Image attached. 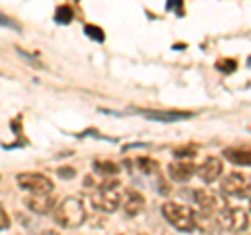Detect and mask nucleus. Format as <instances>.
I'll list each match as a JSON object with an SVG mask.
<instances>
[{
	"mask_svg": "<svg viewBox=\"0 0 251 235\" xmlns=\"http://www.w3.org/2000/svg\"><path fill=\"white\" fill-rule=\"evenodd\" d=\"M161 214L172 227H176V229L182 233H191L195 227H197V216H195L193 210L184 206V204L166 202L161 206Z\"/></svg>",
	"mask_w": 251,
	"mask_h": 235,
	"instance_id": "1",
	"label": "nucleus"
},
{
	"mask_svg": "<svg viewBox=\"0 0 251 235\" xmlns=\"http://www.w3.org/2000/svg\"><path fill=\"white\" fill-rule=\"evenodd\" d=\"M86 218V208L77 198H65L61 204L54 206V221L65 229L80 227Z\"/></svg>",
	"mask_w": 251,
	"mask_h": 235,
	"instance_id": "2",
	"label": "nucleus"
},
{
	"mask_svg": "<svg viewBox=\"0 0 251 235\" xmlns=\"http://www.w3.org/2000/svg\"><path fill=\"white\" fill-rule=\"evenodd\" d=\"M120 183H103L99 187L97 191L90 195V200L94 204V208L103 210V212H115L122 204V198H120V191H117Z\"/></svg>",
	"mask_w": 251,
	"mask_h": 235,
	"instance_id": "3",
	"label": "nucleus"
},
{
	"mask_svg": "<svg viewBox=\"0 0 251 235\" xmlns=\"http://www.w3.org/2000/svg\"><path fill=\"white\" fill-rule=\"evenodd\" d=\"M218 227H222L226 231H243L249 227V214L243 208H222L216 214Z\"/></svg>",
	"mask_w": 251,
	"mask_h": 235,
	"instance_id": "4",
	"label": "nucleus"
},
{
	"mask_svg": "<svg viewBox=\"0 0 251 235\" xmlns=\"http://www.w3.org/2000/svg\"><path fill=\"white\" fill-rule=\"evenodd\" d=\"M17 183L23 191H29V195H49L52 191V181L40 172H21L17 175Z\"/></svg>",
	"mask_w": 251,
	"mask_h": 235,
	"instance_id": "5",
	"label": "nucleus"
},
{
	"mask_svg": "<svg viewBox=\"0 0 251 235\" xmlns=\"http://www.w3.org/2000/svg\"><path fill=\"white\" fill-rule=\"evenodd\" d=\"M195 204L199 206V210L203 214H218L224 206V198L222 195H218L216 191L211 189H197L195 191Z\"/></svg>",
	"mask_w": 251,
	"mask_h": 235,
	"instance_id": "6",
	"label": "nucleus"
},
{
	"mask_svg": "<svg viewBox=\"0 0 251 235\" xmlns=\"http://www.w3.org/2000/svg\"><path fill=\"white\" fill-rule=\"evenodd\" d=\"M220 189H222L224 195H237V198H243V195H249V183L247 178L239 175V172H230L226 175L222 181H220Z\"/></svg>",
	"mask_w": 251,
	"mask_h": 235,
	"instance_id": "7",
	"label": "nucleus"
},
{
	"mask_svg": "<svg viewBox=\"0 0 251 235\" xmlns=\"http://www.w3.org/2000/svg\"><path fill=\"white\" fill-rule=\"evenodd\" d=\"M195 172L199 175L201 181L214 183V181H218V178L222 176V162H220V158H214V155H209V158L203 162Z\"/></svg>",
	"mask_w": 251,
	"mask_h": 235,
	"instance_id": "8",
	"label": "nucleus"
},
{
	"mask_svg": "<svg viewBox=\"0 0 251 235\" xmlns=\"http://www.w3.org/2000/svg\"><path fill=\"white\" fill-rule=\"evenodd\" d=\"M25 206L36 214H49L50 210H54L57 206V200L52 195H27L25 198Z\"/></svg>",
	"mask_w": 251,
	"mask_h": 235,
	"instance_id": "9",
	"label": "nucleus"
},
{
	"mask_svg": "<svg viewBox=\"0 0 251 235\" xmlns=\"http://www.w3.org/2000/svg\"><path fill=\"white\" fill-rule=\"evenodd\" d=\"M145 210V198L140 195L138 191L130 189L126 191V198H124V212L128 216H136Z\"/></svg>",
	"mask_w": 251,
	"mask_h": 235,
	"instance_id": "10",
	"label": "nucleus"
},
{
	"mask_svg": "<svg viewBox=\"0 0 251 235\" xmlns=\"http://www.w3.org/2000/svg\"><path fill=\"white\" fill-rule=\"evenodd\" d=\"M195 170H197V168H195V164H191V162H176V164H170V166H168L170 176L174 178V181H180V183L193 178Z\"/></svg>",
	"mask_w": 251,
	"mask_h": 235,
	"instance_id": "11",
	"label": "nucleus"
},
{
	"mask_svg": "<svg viewBox=\"0 0 251 235\" xmlns=\"http://www.w3.org/2000/svg\"><path fill=\"white\" fill-rule=\"evenodd\" d=\"M224 158L230 160L232 164H237V166H249V149L245 147H228V149H224Z\"/></svg>",
	"mask_w": 251,
	"mask_h": 235,
	"instance_id": "12",
	"label": "nucleus"
},
{
	"mask_svg": "<svg viewBox=\"0 0 251 235\" xmlns=\"http://www.w3.org/2000/svg\"><path fill=\"white\" fill-rule=\"evenodd\" d=\"M147 118H153V120H163V122H174L180 118H188V112H143Z\"/></svg>",
	"mask_w": 251,
	"mask_h": 235,
	"instance_id": "13",
	"label": "nucleus"
},
{
	"mask_svg": "<svg viewBox=\"0 0 251 235\" xmlns=\"http://www.w3.org/2000/svg\"><path fill=\"white\" fill-rule=\"evenodd\" d=\"M74 19V9L69 4H61L57 9V21L59 23H69Z\"/></svg>",
	"mask_w": 251,
	"mask_h": 235,
	"instance_id": "14",
	"label": "nucleus"
},
{
	"mask_svg": "<svg viewBox=\"0 0 251 235\" xmlns=\"http://www.w3.org/2000/svg\"><path fill=\"white\" fill-rule=\"evenodd\" d=\"M94 168H97L99 172H103V175H117L120 172V166L117 164H113V162H97L94 164Z\"/></svg>",
	"mask_w": 251,
	"mask_h": 235,
	"instance_id": "15",
	"label": "nucleus"
},
{
	"mask_svg": "<svg viewBox=\"0 0 251 235\" xmlns=\"http://www.w3.org/2000/svg\"><path fill=\"white\" fill-rule=\"evenodd\" d=\"M138 166L143 168V172H147V175H151V172L159 170V164H157L155 160H149V158H140L138 160Z\"/></svg>",
	"mask_w": 251,
	"mask_h": 235,
	"instance_id": "16",
	"label": "nucleus"
},
{
	"mask_svg": "<svg viewBox=\"0 0 251 235\" xmlns=\"http://www.w3.org/2000/svg\"><path fill=\"white\" fill-rule=\"evenodd\" d=\"M174 153L178 158H195V155H197V149H195V147H178Z\"/></svg>",
	"mask_w": 251,
	"mask_h": 235,
	"instance_id": "17",
	"label": "nucleus"
},
{
	"mask_svg": "<svg viewBox=\"0 0 251 235\" xmlns=\"http://www.w3.org/2000/svg\"><path fill=\"white\" fill-rule=\"evenodd\" d=\"M86 34H88L90 38H94V40H99V42H103V29L100 28H94V26H86Z\"/></svg>",
	"mask_w": 251,
	"mask_h": 235,
	"instance_id": "18",
	"label": "nucleus"
},
{
	"mask_svg": "<svg viewBox=\"0 0 251 235\" xmlns=\"http://www.w3.org/2000/svg\"><path fill=\"white\" fill-rule=\"evenodd\" d=\"M234 67H237V61H232V59H228V61H218V69H220V72L230 74V72H234Z\"/></svg>",
	"mask_w": 251,
	"mask_h": 235,
	"instance_id": "19",
	"label": "nucleus"
},
{
	"mask_svg": "<svg viewBox=\"0 0 251 235\" xmlns=\"http://www.w3.org/2000/svg\"><path fill=\"white\" fill-rule=\"evenodd\" d=\"M9 227H11V218H9V214L4 212V208L0 206V231L9 229Z\"/></svg>",
	"mask_w": 251,
	"mask_h": 235,
	"instance_id": "20",
	"label": "nucleus"
},
{
	"mask_svg": "<svg viewBox=\"0 0 251 235\" xmlns=\"http://www.w3.org/2000/svg\"><path fill=\"white\" fill-rule=\"evenodd\" d=\"M40 235H59L57 231H52V229H46V231H42Z\"/></svg>",
	"mask_w": 251,
	"mask_h": 235,
	"instance_id": "21",
	"label": "nucleus"
}]
</instances>
